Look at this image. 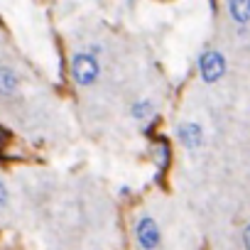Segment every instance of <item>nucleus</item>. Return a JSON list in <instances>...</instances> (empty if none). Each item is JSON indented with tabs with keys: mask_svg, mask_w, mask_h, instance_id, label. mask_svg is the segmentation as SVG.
Instances as JSON below:
<instances>
[{
	"mask_svg": "<svg viewBox=\"0 0 250 250\" xmlns=\"http://www.w3.org/2000/svg\"><path fill=\"white\" fill-rule=\"evenodd\" d=\"M135 238H138V245H140L143 250L157 248V243H160V228H157V223H155L150 216L140 218L138 226H135Z\"/></svg>",
	"mask_w": 250,
	"mask_h": 250,
	"instance_id": "2",
	"label": "nucleus"
},
{
	"mask_svg": "<svg viewBox=\"0 0 250 250\" xmlns=\"http://www.w3.org/2000/svg\"><path fill=\"white\" fill-rule=\"evenodd\" d=\"M8 204V189L3 187V182H0V206H5Z\"/></svg>",
	"mask_w": 250,
	"mask_h": 250,
	"instance_id": "8",
	"label": "nucleus"
},
{
	"mask_svg": "<svg viewBox=\"0 0 250 250\" xmlns=\"http://www.w3.org/2000/svg\"><path fill=\"white\" fill-rule=\"evenodd\" d=\"M98 62L91 57V54H74L71 59V76L76 83L81 86H91L96 79H98Z\"/></svg>",
	"mask_w": 250,
	"mask_h": 250,
	"instance_id": "1",
	"label": "nucleus"
},
{
	"mask_svg": "<svg viewBox=\"0 0 250 250\" xmlns=\"http://www.w3.org/2000/svg\"><path fill=\"white\" fill-rule=\"evenodd\" d=\"M230 15L238 20V22H248L250 20V0H235V3H230Z\"/></svg>",
	"mask_w": 250,
	"mask_h": 250,
	"instance_id": "6",
	"label": "nucleus"
},
{
	"mask_svg": "<svg viewBox=\"0 0 250 250\" xmlns=\"http://www.w3.org/2000/svg\"><path fill=\"white\" fill-rule=\"evenodd\" d=\"M18 91V76L5 69V66H0V93H15Z\"/></svg>",
	"mask_w": 250,
	"mask_h": 250,
	"instance_id": "5",
	"label": "nucleus"
},
{
	"mask_svg": "<svg viewBox=\"0 0 250 250\" xmlns=\"http://www.w3.org/2000/svg\"><path fill=\"white\" fill-rule=\"evenodd\" d=\"M199 66H201L204 81H208V83L218 81V79L223 76V71H226V62H223V57H221L218 52H206V54L201 57Z\"/></svg>",
	"mask_w": 250,
	"mask_h": 250,
	"instance_id": "3",
	"label": "nucleus"
},
{
	"mask_svg": "<svg viewBox=\"0 0 250 250\" xmlns=\"http://www.w3.org/2000/svg\"><path fill=\"white\" fill-rule=\"evenodd\" d=\"M243 240H245V248L250 250V226L245 228V233H243Z\"/></svg>",
	"mask_w": 250,
	"mask_h": 250,
	"instance_id": "9",
	"label": "nucleus"
},
{
	"mask_svg": "<svg viewBox=\"0 0 250 250\" xmlns=\"http://www.w3.org/2000/svg\"><path fill=\"white\" fill-rule=\"evenodd\" d=\"M179 140H182L187 147H199L201 140H204L201 128H199L196 123H184V125H179Z\"/></svg>",
	"mask_w": 250,
	"mask_h": 250,
	"instance_id": "4",
	"label": "nucleus"
},
{
	"mask_svg": "<svg viewBox=\"0 0 250 250\" xmlns=\"http://www.w3.org/2000/svg\"><path fill=\"white\" fill-rule=\"evenodd\" d=\"M150 110H152V103L150 101H140V103L133 105V115L135 118H145V115H150Z\"/></svg>",
	"mask_w": 250,
	"mask_h": 250,
	"instance_id": "7",
	"label": "nucleus"
}]
</instances>
